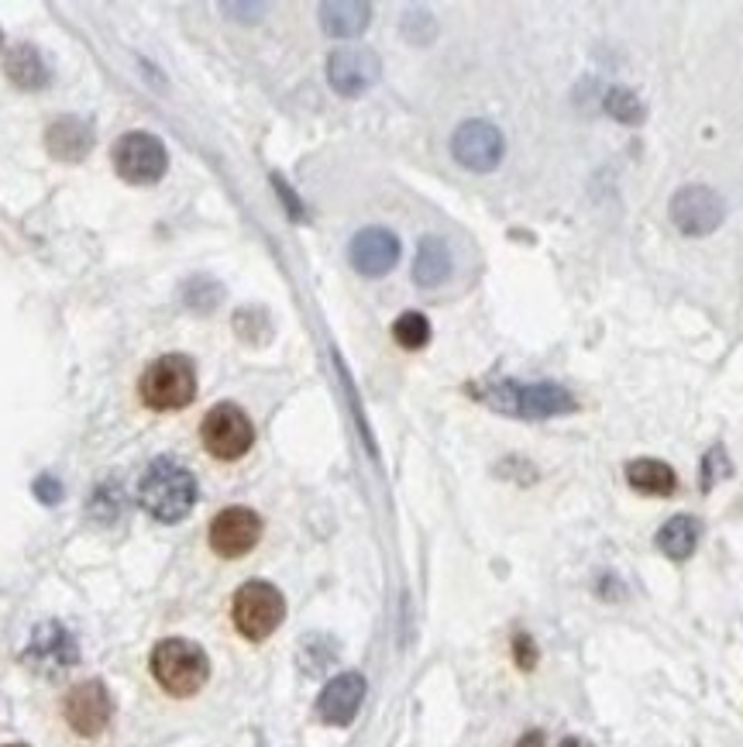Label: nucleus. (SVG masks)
<instances>
[{"mask_svg": "<svg viewBox=\"0 0 743 747\" xmlns=\"http://www.w3.org/2000/svg\"><path fill=\"white\" fill-rule=\"evenodd\" d=\"M699 534H702L699 521L688 517V513H678V517H672L668 524L657 531L654 540H657V548L668 558L685 561V558H691V551L699 548Z\"/></svg>", "mask_w": 743, "mask_h": 747, "instance_id": "nucleus-20", "label": "nucleus"}, {"mask_svg": "<svg viewBox=\"0 0 743 747\" xmlns=\"http://www.w3.org/2000/svg\"><path fill=\"white\" fill-rule=\"evenodd\" d=\"M8 76L11 83L21 87V90H42L48 83V66L42 63V56L35 53L32 45H21L14 48V53L8 56Z\"/></svg>", "mask_w": 743, "mask_h": 747, "instance_id": "nucleus-21", "label": "nucleus"}, {"mask_svg": "<svg viewBox=\"0 0 743 747\" xmlns=\"http://www.w3.org/2000/svg\"><path fill=\"white\" fill-rule=\"evenodd\" d=\"M76 661H80V644H76V637L56 621L38 624L32 640H29V648H24V665L38 676H48V679L69 672Z\"/></svg>", "mask_w": 743, "mask_h": 747, "instance_id": "nucleus-8", "label": "nucleus"}, {"mask_svg": "<svg viewBox=\"0 0 743 747\" xmlns=\"http://www.w3.org/2000/svg\"><path fill=\"white\" fill-rule=\"evenodd\" d=\"M35 497H38L42 503H59V500H63V486H59V479L42 476V479L35 482Z\"/></svg>", "mask_w": 743, "mask_h": 747, "instance_id": "nucleus-26", "label": "nucleus"}, {"mask_svg": "<svg viewBox=\"0 0 743 747\" xmlns=\"http://www.w3.org/2000/svg\"><path fill=\"white\" fill-rule=\"evenodd\" d=\"M606 111L609 118H617L620 124H637L644 121V104H640V97L627 87H612L606 93Z\"/></svg>", "mask_w": 743, "mask_h": 747, "instance_id": "nucleus-23", "label": "nucleus"}, {"mask_svg": "<svg viewBox=\"0 0 743 747\" xmlns=\"http://www.w3.org/2000/svg\"><path fill=\"white\" fill-rule=\"evenodd\" d=\"M482 400L489 403L493 410H503V414H514V417H527V421H544V417H565L575 414L578 403L575 397L565 390V386H554V382H496L489 390L482 393Z\"/></svg>", "mask_w": 743, "mask_h": 747, "instance_id": "nucleus-3", "label": "nucleus"}, {"mask_svg": "<svg viewBox=\"0 0 743 747\" xmlns=\"http://www.w3.org/2000/svg\"><path fill=\"white\" fill-rule=\"evenodd\" d=\"M272 183H275V193H279V197H283V200H286V208H290V218H293V221H300V218H303V208H300V200L293 197V190L286 187V179H283V176H272Z\"/></svg>", "mask_w": 743, "mask_h": 747, "instance_id": "nucleus-27", "label": "nucleus"}, {"mask_svg": "<svg viewBox=\"0 0 743 747\" xmlns=\"http://www.w3.org/2000/svg\"><path fill=\"white\" fill-rule=\"evenodd\" d=\"M627 482L637 489V493H648V497H672L678 476L672 466H664L657 458H637L627 466Z\"/></svg>", "mask_w": 743, "mask_h": 747, "instance_id": "nucleus-19", "label": "nucleus"}, {"mask_svg": "<svg viewBox=\"0 0 743 747\" xmlns=\"http://www.w3.org/2000/svg\"><path fill=\"white\" fill-rule=\"evenodd\" d=\"M138 503L162 524H179L196 503V479L176 458H156L138 479Z\"/></svg>", "mask_w": 743, "mask_h": 747, "instance_id": "nucleus-1", "label": "nucleus"}, {"mask_svg": "<svg viewBox=\"0 0 743 747\" xmlns=\"http://www.w3.org/2000/svg\"><path fill=\"white\" fill-rule=\"evenodd\" d=\"M503 132L489 121H465L451 135V156L472 172H493L503 163Z\"/></svg>", "mask_w": 743, "mask_h": 747, "instance_id": "nucleus-11", "label": "nucleus"}, {"mask_svg": "<svg viewBox=\"0 0 743 747\" xmlns=\"http://www.w3.org/2000/svg\"><path fill=\"white\" fill-rule=\"evenodd\" d=\"M379 73H382L379 56L365 45L338 48V53H330V59H327V83L335 87V93H341V97L365 93L379 80Z\"/></svg>", "mask_w": 743, "mask_h": 747, "instance_id": "nucleus-13", "label": "nucleus"}, {"mask_svg": "<svg viewBox=\"0 0 743 747\" xmlns=\"http://www.w3.org/2000/svg\"><path fill=\"white\" fill-rule=\"evenodd\" d=\"M702 466H706V469H702V489H712L716 476H730V466H727L723 448H712V451L706 455Z\"/></svg>", "mask_w": 743, "mask_h": 747, "instance_id": "nucleus-24", "label": "nucleus"}, {"mask_svg": "<svg viewBox=\"0 0 743 747\" xmlns=\"http://www.w3.org/2000/svg\"><path fill=\"white\" fill-rule=\"evenodd\" d=\"M372 8L362 0H335V4H320V24L327 35L335 38H354L369 29Z\"/></svg>", "mask_w": 743, "mask_h": 747, "instance_id": "nucleus-16", "label": "nucleus"}, {"mask_svg": "<svg viewBox=\"0 0 743 747\" xmlns=\"http://www.w3.org/2000/svg\"><path fill=\"white\" fill-rule=\"evenodd\" d=\"M451 276V248L444 238L427 235L417 248V263H414V282L424 290L441 287V282Z\"/></svg>", "mask_w": 743, "mask_h": 747, "instance_id": "nucleus-17", "label": "nucleus"}, {"mask_svg": "<svg viewBox=\"0 0 743 747\" xmlns=\"http://www.w3.org/2000/svg\"><path fill=\"white\" fill-rule=\"evenodd\" d=\"M63 713H66V724L80 734V737H97L104 734L111 724V713H114V700L108 685L100 679H87L80 685H72L63 700Z\"/></svg>", "mask_w": 743, "mask_h": 747, "instance_id": "nucleus-10", "label": "nucleus"}, {"mask_svg": "<svg viewBox=\"0 0 743 747\" xmlns=\"http://www.w3.org/2000/svg\"><path fill=\"white\" fill-rule=\"evenodd\" d=\"M399 263V238L386 227H365L351 238V266L362 276H386Z\"/></svg>", "mask_w": 743, "mask_h": 747, "instance_id": "nucleus-15", "label": "nucleus"}, {"mask_svg": "<svg viewBox=\"0 0 743 747\" xmlns=\"http://www.w3.org/2000/svg\"><path fill=\"white\" fill-rule=\"evenodd\" d=\"M668 214H672V224L682 231V235L706 238V235H712V231L723 224L727 208H723L720 193L709 190V187H682L672 197Z\"/></svg>", "mask_w": 743, "mask_h": 747, "instance_id": "nucleus-9", "label": "nucleus"}, {"mask_svg": "<svg viewBox=\"0 0 743 747\" xmlns=\"http://www.w3.org/2000/svg\"><path fill=\"white\" fill-rule=\"evenodd\" d=\"M0 45H4V35H0Z\"/></svg>", "mask_w": 743, "mask_h": 747, "instance_id": "nucleus-30", "label": "nucleus"}, {"mask_svg": "<svg viewBox=\"0 0 743 747\" xmlns=\"http://www.w3.org/2000/svg\"><path fill=\"white\" fill-rule=\"evenodd\" d=\"M393 338L403 348H424L430 342V321L424 314H417V311H406L393 324Z\"/></svg>", "mask_w": 743, "mask_h": 747, "instance_id": "nucleus-22", "label": "nucleus"}, {"mask_svg": "<svg viewBox=\"0 0 743 747\" xmlns=\"http://www.w3.org/2000/svg\"><path fill=\"white\" fill-rule=\"evenodd\" d=\"M196 397V369L187 355H162L142 376V400L151 410H179Z\"/></svg>", "mask_w": 743, "mask_h": 747, "instance_id": "nucleus-4", "label": "nucleus"}, {"mask_svg": "<svg viewBox=\"0 0 743 747\" xmlns=\"http://www.w3.org/2000/svg\"><path fill=\"white\" fill-rule=\"evenodd\" d=\"M514 655H517V665L524 668V672H530V668L537 665V644H533V637L517 634L514 637Z\"/></svg>", "mask_w": 743, "mask_h": 747, "instance_id": "nucleus-25", "label": "nucleus"}, {"mask_svg": "<svg viewBox=\"0 0 743 747\" xmlns=\"http://www.w3.org/2000/svg\"><path fill=\"white\" fill-rule=\"evenodd\" d=\"M517 747H544V734L541 731H530L517 740Z\"/></svg>", "mask_w": 743, "mask_h": 747, "instance_id": "nucleus-28", "label": "nucleus"}, {"mask_svg": "<svg viewBox=\"0 0 743 747\" xmlns=\"http://www.w3.org/2000/svg\"><path fill=\"white\" fill-rule=\"evenodd\" d=\"M45 145H48V152H53L56 159L72 163V159H83L87 152L93 148V132L83 121H76V118H59L53 127H48Z\"/></svg>", "mask_w": 743, "mask_h": 747, "instance_id": "nucleus-18", "label": "nucleus"}, {"mask_svg": "<svg viewBox=\"0 0 743 747\" xmlns=\"http://www.w3.org/2000/svg\"><path fill=\"white\" fill-rule=\"evenodd\" d=\"M4 747H24V744H4Z\"/></svg>", "mask_w": 743, "mask_h": 747, "instance_id": "nucleus-29", "label": "nucleus"}, {"mask_svg": "<svg viewBox=\"0 0 743 747\" xmlns=\"http://www.w3.org/2000/svg\"><path fill=\"white\" fill-rule=\"evenodd\" d=\"M230 616H235V627L248 640H266L286 616V600L275 586L255 579L245 582L235 592V603H230Z\"/></svg>", "mask_w": 743, "mask_h": 747, "instance_id": "nucleus-5", "label": "nucleus"}, {"mask_svg": "<svg viewBox=\"0 0 743 747\" xmlns=\"http://www.w3.org/2000/svg\"><path fill=\"white\" fill-rule=\"evenodd\" d=\"M114 156V169L121 179H127V183H159L166 166H169V156H166V145L156 138V135H145V132H127L114 142L111 148Z\"/></svg>", "mask_w": 743, "mask_h": 747, "instance_id": "nucleus-6", "label": "nucleus"}, {"mask_svg": "<svg viewBox=\"0 0 743 747\" xmlns=\"http://www.w3.org/2000/svg\"><path fill=\"white\" fill-rule=\"evenodd\" d=\"M211 548L221 558H241L248 555L262 537V517L248 506H227L211 521Z\"/></svg>", "mask_w": 743, "mask_h": 747, "instance_id": "nucleus-12", "label": "nucleus"}, {"mask_svg": "<svg viewBox=\"0 0 743 747\" xmlns=\"http://www.w3.org/2000/svg\"><path fill=\"white\" fill-rule=\"evenodd\" d=\"M362 700H365V679L358 672L335 676L324 685V692L317 695V716L330 727H348L358 716V710H362Z\"/></svg>", "mask_w": 743, "mask_h": 747, "instance_id": "nucleus-14", "label": "nucleus"}, {"mask_svg": "<svg viewBox=\"0 0 743 747\" xmlns=\"http://www.w3.org/2000/svg\"><path fill=\"white\" fill-rule=\"evenodd\" d=\"M148 668H151V676H156V682L169 695H176V700L196 695L211 679L207 651H203L196 640H187V637H169V640L156 644Z\"/></svg>", "mask_w": 743, "mask_h": 747, "instance_id": "nucleus-2", "label": "nucleus"}, {"mask_svg": "<svg viewBox=\"0 0 743 747\" xmlns=\"http://www.w3.org/2000/svg\"><path fill=\"white\" fill-rule=\"evenodd\" d=\"M200 437H203V448H207L214 458L224 461H235L241 458L251 442H255V427L248 421V414L235 403H217L207 417L200 424Z\"/></svg>", "mask_w": 743, "mask_h": 747, "instance_id": "nucleus-7", "label": "nucleus"}]
</instances>
